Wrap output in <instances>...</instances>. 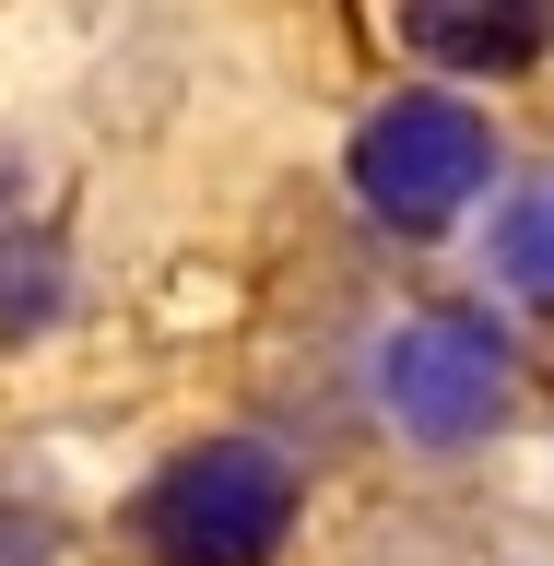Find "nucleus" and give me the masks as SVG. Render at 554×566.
<instances>
[{
    "label": "nucleus",
    "instance_id": "nucleus-1",
    "mask_svg": "<svg viewBox=\"0 0 554 566\" xmlns=\"http://www.w3.org/2000/svg\"><path fill=\"white\" fill-rule=\"evenodd\" d=\"M343 189L366 201V224L389 237H449L460 212L495 189V130L472 95H437V83H401L354 118L343 142Z\"/></svg>",
    "mask_w": 554,
    "mask_h": 566
},
{
    "label": "nucleus",
    "instance_id": "nucleus-3",
    "mask_svg": "<svg viewBox=\"0 0 554 566\" xmlns=\"http://www.w3.org/2000/svg\"><path fill=\"white\" fill-rule=\"evenodd\" d=\"M520 401V354L484 307H425L378 343V413L414 449H484Z\"/></svg>",
    "mask_w": 554,
    "mask_h": 566
},
{
    "label": "nucleus",
    "instance_id": "nucleus-7",
    "mask_svg": "<svg viewBox=\"0 0 554 566\" xmlns=\"http://www.w3.org/2000/svg\"><path fill=\"white\" fill-rule=\"evenodd\" d=\"M0 224H24V166L0 154Z\"/></svg>",
    "mask_w": 554,
    "mask_h": 566
},
{
    "label": "nucleus",
    "instance_id": "nucleus-4",
    "mask_svg": "<svg viewBox=\"0 0 554 566\" xmlns=\"http://www.w3.org/2000/svg\"><path fill=\"white\" fill-rule=\"evenodd\" d=\"M401 48L460 83H520L531 60L554 48V0H389Z\"/></svg>",
    "mask_w": 554,
    "mask_h": 566
},
{
    "label": "nucleus",
    "instance_id": "nucleus-6",
    "mask_svg": "<svg viewBox=\"0 0 554 566\" xmlns=\"http://www.w3.org/2000/svg\"><path fill=\"white\" fill-rule=\"evenodd\" d=\"M71 307V260L48 224H0V343H24V331H48V318Z\"/></svg>",
    "mask_w": 554,
    "mask_h": 566
},
{
    "label": "nucleus",
    "instance_id": "nucleus-5",
    "mask_svg": "<svg viewBox=\"0 0 554 566\" xmlns=\"http://www.w3.org/2000/svg\"><path fill=\"white\" fill-rule=\"evenodd\" d=\"M484 260H495V283H508V295L554 307V166H543V177H520V189L495 201V237H484Z\"/></svg>",
    "mask_w": 554,
    "mask_h": 566
},
{
    "label": "nucleus",
    "instance_id": "nucleus-2",
    "mask_svg": "<svg viewBox=\"0 0 554 566\" xmlns=\"http://www.w3.org/2000/svg\"><path fill=\"white\" fill-rule=\"evenodd\" d=\"M130 520L154 566H272L295 531V460L260 437H201L142 484Z\"/></svg>",
    "mask_w": 554,
    "mask_h": 566
}]
</instances>
